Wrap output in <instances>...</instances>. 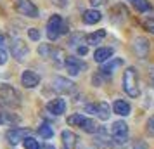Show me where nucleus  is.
I'll use <instances>...</instances> for the list:
<instances>
[{"mask_svg": "<svg viewBox=\"0 0 154 149\" xmlns=\"http://www.w3.org/2000/svg\"><path fill=\"white\" fill-rule=\"evenodd\" d=\"M47 111L52 113L54 116H61L63 113H66V101L57 97V99H52L50 102H47Z\"/></svg>", "mask_w": 154, "mask_h": 149, "instance_id": "nucleus-10", "label": "nucleus"}, {"mask_svg": "<svg viewBox=\"0 0 154 149\" xmlns=\"http://www.w3.org/2000/svg\"><path fill=\"white\" fill-rule=\"evenodd\" d=\"M11 54H12V57H14L17 63H23V61L28 57L29 49H28V45L23 42V40L16 38V40L11 42Z\"/></svg>", "mask_w": 154, "mask_h": 149, "instance_id": "nucleus-5", "label": "nucleus"}, {"mask_svg": "<svg viewBox=\"0 0 154 149\" xmlns=\"http://www.w3.org/2000/svg\"><path fill=\"white\" fill-rule=\"evenodd\" d=\"M104 36H106V29H99V31H94L90 35H87L85 40H87L88 45H97V43H100V40H102Z\"/></svg>", "mask_w": 154, "mask_h": 149, "instance_id": "nucleus-20", "label": "nucleus"}, {"mask_svg": "<svg viewBox=\"0 0 154 149\" xmlns=\"http://www.w3.org/2000/svg\"><path fill=\"white\" fill-rule=\"evenodd\" d=\"M146 130H147V134H149V135H152V137H154V116H151V118L147 120Z\"/></svg>", "mask_w": 154, "mask_h": 149, "instance_id": "nucleus-29", "label": "nucleus"}, {"mask_svg": "<svg viewBox=\"0 0 154 149\" xmlns=\"http://www.w3.org/2000/svg\"><path fill=\"white\" fill-rule=\"evenodd\" d=\"M2 43H4V35L0 33V45H2Z\"/></svg>", "mask_w": 154, "mask_h": 149, "instance_id": "nucleus-36", "label": "nucleus"}, {"mask_svg": "<svg viewBox=\"0 0 154 149\" xmlns=\"http://www.w3.org/2000/svg\"><path fill=\"white\" fill-rule=\"evenodd\" d=\"M17 123H19V116H16L14 113H9V111H0V125L14 127Z\"/></svg>", "mask_w": 154, "mask_h": 149, "instance_id": "nucleus-17", "label": "nucleus"}, {"mask_svg": "<svg viewBox=\"0 0 154 149\" xmlns=\"http://www.w3.org/2000/svg\"><path fill=\"white\" fill-rule=\"evenodd\" d=\"M82 38H83V35H82V33H76V35H73V36L69 38V45H73V47H76V45H78V42H80Z\"/></svg>", "mask_w": 154, "mask_h": 149, "instance_id": "nucleus-30", "label": "nucleus"}, {"mask_svg": "<svg viewBox=\"0 0 154 149\" xmlns=\"http://www.w3.org/2000/svg\"><path fill=\"white\" fill-rule=\"evenodd\" d=\"M132 149H147V147H146V144H144V142L139 141V142H135V144H133Z\"/></svg>", "mask_w": 154, "mask_h": 149, "instance_id": "nucleus-34", "label": "nucleus"}, {"mask_svg": "<svg viewBox=\"0 0 154 149\" xmlns=\"http://www.w3.org/2000/svg\"><path fill=\"white\" fill-rule=\"evenodd\" d=\"M82 19H83L85 24H95L102 19V14L99 12L97 9H88V11H85L83 16H82Z\"/></svg>", "mask_w": 154, "mask_h": 149, "instance_id": "nucleus-15", "label": "nucleus"}, {"mask_svg": "<svg viewBox=\"0 0 154 149\" xmlns=\"http://www.w3.org/2000/svg\"><path fill=\"white\" fill-rule=\"evenodd\" d=\"M52 59H54V63L56 64H63V63H66V57L68 56H64V50H61V49H54L52 50Z\"/></svg>", "mask_w": 154, "mask_h": 149, "instance_id": "nucleus-25", "label": "nucleus"}, {"mask_svg": "<svg viewBox=\"0 0 154 149\" xmlns=\"http://www.w3.org/2000/svg\"><path fill=\"white\" fill-rule=\"evenodd\" d=\"M52 47H50V45H47V43H45V45H40V47H38V54H40V56L42 57H50L52 56Z\"/></svg>", "mask_w": 154, "mask_h": 149, "instance_id": "nucleus-27", "label": "nucleus"}, {"mask_svg": "<svg viewBox=\"0 0 154 149\" xmlns=\"http://www.w3.org/2000/svg\"><path fill=\"white\" fill-rule=\"evenodd\" d=\"M52 88L59 94H71V92H75V83L68 78L56 76V78L52 80Z\"/></svg>", "mask_w": 154, "mask_h": 149, "instance_id": "nucleus-7", "label": "nucleus"}, {"mask_svg": "<svg viewBox=\"0 0 154 149\" xmlns=\"http://www.w3.org/2000/svg\"><path fill=\"white\" fill-rule=\"evenodd\" d=\"M23 146H24V149H40V142L33 137H26L23 141Z\"/></svg>", "mask_w": 154, "mask_h": 149, "instance_id": "nucleus-26", "label": "nucleus"}, {"mask_svg": "<svg viewBox=\"0 0 154 149\" xmlns=\"http://www.w3.org/2000/svg\"><path fill=\"white\" fill-rule=\"evenodd\" d=\"M128 2H130L139 12H147V11L151 9V4H149L147 0H128Z\"/></svg>", "mask_w": 154, "mask_h": 149, "instance_id": "nucleus-23", "label": "nucleus"}, {"mask_svg": "<svg viewBox=\"0 0 154 149\" xmlns=\"http://www.w3.org/2000/svg\"><path fill=\"white\" fill-rule=\"evenodd\" d=\"M52 4H56L59 7H64V5H66V0H52Z\"/></svg>", "mask_w": 154, "mask_h": 149, "instance_id": "nucleus-35", "label": "nucleus"}, {"mask_svg": "<svg viewBox=\"0 0 154 149\" xmlns=\"http://www.w3.org/2000/svg\"><path fill=\"white\" fill-rule=\"evenodd\" d=\"M104 4H107V0H90L92 7H99V5H104Z\"/></svg>", "mask_w": 154, "mask_h": 149, "instance_id": "nucleus-32", "label": "nucleus"}, {"mask_svg": "<svg viewBox=\"0 0 154 149\" xmlns=\"http://www.w3.org/2000/svg\"><path fill=\"white\" fill-rule=\"evenodd\" d=\"M21 104V95L12 85L0 83V107L14 109Z\"/></svg>", "mask_w": 154, "mask_h": 149, "instance_id": "nucleus-1", "label": "nucleus"}, {"mask_svg": "<svg viewBox=\"0 0 154 149\" xmlns=\"http://www.w3.org/2000/svg\"><path fill=\"white\" fill-rule=\"evenodd\" d=\"M109 59H112V49H109V47H99L95 52H94V61L95 63H106V61H109Z\"/></svg>", "mask_w": 154, "mask_h": 149, "instance_id": "nucleus-13", "label": "nucleus"}, {"mask_svg": "<svg viewBox=\"0 0 154 149\" xmlns=\"http://www.w3.org/2000/svg\"><path fill=\"white\" fill-rule=\"evenodd\" d=\"M16 11L19 14L26 16V17H31V19H35V17L40 16L38 7H36L31 0H16Z\"/></svg>", "mask_w": 154, "mask_h": 149, "instance_id": "nucleus-4", "label": "nucleus"}, {"mask_svg": "<svg viewBox=\"0 0 154 149\" xmlns=\"http://www.w3.org/2000/svg\"><path fill=\"white\" fill-rule=\"evenodd\" d=\"M28 36L33 40V42H38V40H40V31H38V28H29L28 29Z\"/></svg>", "mask_w": 154, "mask_h": 149, "instance_id": "nucleus-28", "label": "nucleus"}, {"mask_svg": "<svg viewBox=\"0 0 154 149\" xmlns=\"http://www.w3.org/2000/svg\"><path fill=\"white\" fill-rule=\"evenodd\" d=\"M112 111L119 116H128V114L132 113V106H130V102H126L123 99H118L114 101V104H112Z\"/></svg>", "mask_w": 154, "mask_h": 149, "instance_id": "nucleus-11", "label": "nucleus"}, {"mask_svg": "<svg viewBox=\"0 0 154 149\" xmlns=\"http://www.w3.org/2000/svg\"><path fill=\"white\" fill-rule=\"evenodd\" d=\"M38 135L42 137V139H50L52 135H54V130L50 127L49 123H42L40 127H38Z\"/></svg>", "mask_w": 154, "mask_h": 149, "instance_id": "nucleus-24", "label": "nucleus"}, {"mask_svg": "<svg viewBox=\"0 0 154 149\" xmlns=\"http://www.w3.org/2000/svg\"><path fill=\"white\" fill-rule=\"evenodd\" d=\"M133 49H135V54L139 57H146L147 50H149V42H147L144 36H139L133 40Z\"/></svg>", "mask_w": 154, "mask_h": 149, "instance_id": "nucleus-12", "label": "nucleus"}, {"mask_svg": "<svg viewBox=\"0 0 154 149\" xmlns=\"http://www.w3.org/2000/svg\"><path fill=\"white\" fill-rule=\"evenodd\" d=\"M69 31V24L68 23L63 21V17L59 14H54L50 16V19L47 21V36H49V40H57L61 35L64 33H68Z\"/></svg>", "mask_w": 154, "mask_h": 149, "instance_id": "nucleus-2", "label": "nucleus"}, {"mask_svg": "<svg viewBox=\"0 0 154 149\" xmlns=\"http://www.w3.org/2000/svg\"><path fill=\"white\" fill-rule=\"evenodd\" d=\"M64 66H66V70H68V73H69L71 76H76V75H80V71H83L85 68H87V64L82 61V59H78V57H66V63H64Z\"/></svg>", "mask_w": 154, "mask_h": 149, "instance_id": "nucleus-8", "label": "nucleus"}, {"mask_svg": "<svg viewBox=\"0 0 154 149\" xmlns=\"http://www.w3.org/2000/svg\"><path fill=\"white\" fill-rule=\"evenodd\" d=\"M26 137H29V130L28 128H11V130L5 132V139H7V142L9 144H12V146L23 142Z\"/></svg>", "mask_w": 154, "mask_h": 149, "instance_id": "nucleus-6", "label": "nucleus"}, {"mask_svg": "<svg viewBox=\"0 0 154 149\" xmlns=\"http://www.w3.org/2000/svg\"><path fill=\"white\" fill-rule=\"evenodd\" d=\"M97 116L102 121L109 120V118H111V106H109L107 102H99L97 104Z\"/></svg>", "mask_w": 154, "mask_h": 149, "instance_id": "nucleus-19", "label": "nucleus"}, {"mask_svg": "<svg viewBox=\"0 0 154 149\" xmlns=\"http://www.w3.org/2000/svg\"><path fill=\"white\" fill-rule=\"evenodd\" d=\"M82 128H83L87 134H97L99 130H100V128H99V125H97V121L92 120V118H85Z\"/></svg>", "mask_w": 154, "mask_h": 149, "instance_id": "nucleus-21", "label": "nucleus"}, {"mask_svg": "<svg viewBox=\"0 0 154 149\" xmlns=\"http://www.w3.org/2000/svg\"><path fill=\"white\" fill-rule=\"evenodd\" d=\"M68 125H71V127H80L82 128V125H83V121H85V116L83 114H80V113H76V114H71V116H68Z\"/></svg>", "mask_w": 154, "mask_h": 149, "instance_id": "nucleus-22", "label": "nucleus"}, {"mask_svg": "<svg viewBox=\"0 0 154 149\" xmlns=\"http://www.w3.org/2000/svg\"><path fill=\"white\" fill-rule=\"evenodd\" d=\"M21 83L26 87V88H35V87L40 83V76L36 75L35 71L26 70V71H23V75H21Z\"/></svg>", "mask_w": 154, "mask_h": 149, "instance_id": "nucleus-9", "label": "nucleus"}, {"mask_svg": "<svg viewBox=\"0 0 154 149\" xmlns=\"http://www.w3.org/2000/svg\"><path fill=\"white\" fill-rule=\"evenodd\" d=\"M111 135L112 137H128V125L125 121H114L111 127Z\"/></svg>", "mask_w": 154, "mask_h": 149, "instance_id": "nucleus-16", "label": "nucleus"}, {"mask_svg": "<svg viewBox=\"0 0 154 149\" xmlns=\"http://www.w3.org/2000/svg\"><path fill=\"white\" fill-rule=\"evenodd\" d=\"M123 90L130 97H139L140 88H139V75L135 68H126L123 75Z\"/></svg>", "mask_w": 154, "mask_h": 149, "instance_id": "nucleus-3", "label": "nucleus"}, {"mask_svg": "<svg viewBox=\"0 0 154 149\" xmlns=\"http://www.w3.org/2000/svg\"><path fill=\"white\" fill-rule=\"evenodd\" d=\"M61 139H63V146L64 149H73L76 146L78 142V137L75 132H71V130H64L63 134H61Z\"/></svg>", "mask_w": 154, "mask_h": 149, "instance_id": "nucleus-14", "label": "nucleus"}, {"mask_svg": "<svg viewBox=\"0 0 154 149\" xmlns=\"http://www.w3.org/2000/svg\"><path fill=\"white\" fill-rule=\"evenodd\" d=\"M76 52H78V54H80V56H85V54L88 52V49H87L85 45H80V47H78V49H76Z\"/></svg>", "mask_w": 154, "mask_h": 149, "instance_id": "nucleus-33", "label": "nucleus"}, {"mask_svg": "<svg viewBox=\"0 0 154 149\" xmlns=\"http://www.w3.org/2000/svg\"><path fill=\"white\" fill-rule=\"evenodd\" d=\"M121 64H123V61H121V59H114V57H112L109 63L104 64V66L100 68V75H104V76H111L112 71L116 70L118 66H121Z\"/></svg>", "mask_w": 154, "mask_h": 149, "instance_id": "nucleus-18", "label": "nucleus"}, {"mask_svg": "<svg viewBox=\"0 0 154 149\" xmlns=\"http://www.w3.org/2000/svg\"><path fill=\"white\" fill-rule=\"evenodd\" d=\"M5 63H7V52L4 49H0V66H4Z\"/></svg>", "mask_w": 154, "mask_h": 149, "instance_id": "nucleus-31", "label": "nucleus"}]
</instances>
